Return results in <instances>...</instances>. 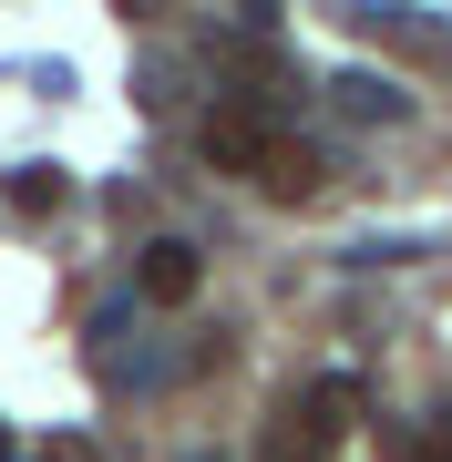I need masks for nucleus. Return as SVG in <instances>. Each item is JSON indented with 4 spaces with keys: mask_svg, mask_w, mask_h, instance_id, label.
Masks as SVG:
<instances>
[{
    "mask_svg": "<svg viewBox=\"0 0 452 462\" xmlns=\"http://www.w3.org/2000/svg\"><path fill=\"white\" fill-rule=\"evenodd\" d=\"M134 288L154 298V309H185V298H196V288H206V257H196V247H185V236H154V247L134 257Z\"/></svg>",
    "mask_w": 452,
    "mask_h": 462,
    "instance_id": "1",
    "label": "nucleus"
},
{
    "mask_svg": "<svg viewBox=\"0 0 452 462\" xmlns=\"http://www.w3.org/2000/svg\"><path fill=\"white\" fill-rule=\"evenodd\" d=\"M329 114H339V124H401L411 93L381 83V72H329Z\"/></svg>",
    "mask_w": 452,
    "mask_h": 462,
    "instance_id": "2",
    "label": "nucleus"
},
{
    "mask_svg": "<svg viewBox=\"0 0 452 462\" xmlns=\"http://www.w3.org/2000/svg\"><path fill=\"white\" fill-rule=\"evenodd\" d=\"M318 175H329V165H318L309 144H288V134H278V144H268V165H257V185H268V196H309Z\"/></svg>",
    "mask_w": 452,
    "mask_h": 462,
    "instance_id": "3",
    "label": "nucleus"
},
{
    "mask_svg": "<svg viewBox=\"0 0 452 462\" xmlns=\"http://www.w3.org/2000/svg\"><path fill=\"white\" fill-rule=\"evenodd\" d=\"M62 196H72L62 165H42V154H32V165H11V206H21V216H51Z\"/></svg>",
    "mask_w": 452,
    "mask_h": 462,
    "instance_id": "4",
    "label": "nucleus"
}]
</instances>
